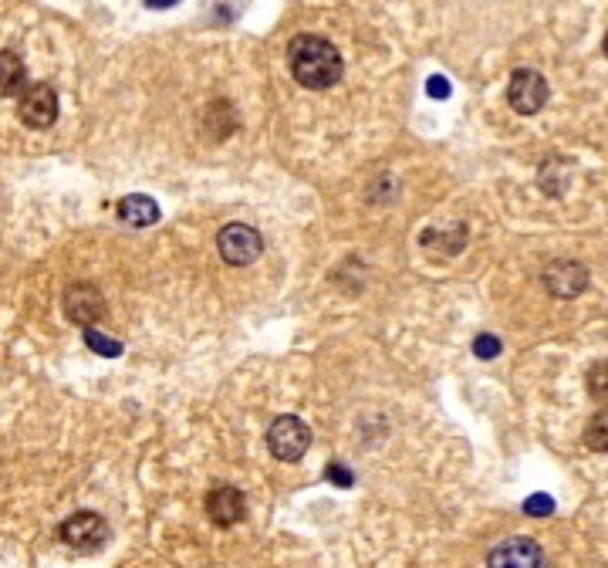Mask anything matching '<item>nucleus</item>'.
<instances>
[{
  "instance_id": "obj_8",
  "label": "nucleus",
  "mask_w": 608,
  "mask_h": 568,
  "mask_svg": "<svg viewBox=\"0 0 608 568\" xmlns=\"http://www.w3.org/2000/svg\"><path fill=\"white\" fill-rule=\"evenodd\" d=\"M487 568H544V552L531 538H507L490 552Z\"/></svg>"
},
{
  "instance_id": "obj_15",
  "label": "nucleus",
  "mask_w": 608,
  "mask_h": 568,
  "mask_svg": "<svg viewBox=\"0 0 608 568\" xmlns=\"http://www.w3.org/2000/svg\"><path fill=\"white\" fill-rule=\"evenodd\" d=\"M585 443H588V450H608V410L602 413H595L592 420H588L585 426Z\"/></svg>"
},
{
  "instance_id": "obj_10",
  "label": "nucleus",
  "mask_w": 608,
  "mask_h": 568,
  "mask_svg": "<svg viewBox=\"0 0 608 568\" xmlns=\"http://www.w3.org/2000/svg\"><path fill=\"white\" fill-rule=\"evenodd\" d=\"M207 514H210L213 525L230 528V525H237V521H244L247 501H244V494H240L237 487H230V484L213 487V491L207 494Z\"/></svg>"
},
{
  "instance_id": "obj_19",
  "label": "nucleus",
  "mask_w": 608,
  "mask_h": 568,
  "mask_svg": "<svg viewBox=\"0 0 608 568\" xmlns=\"http://www.w3.org/2000/svg\"><path fill=\"white\" fill-rule=\"evenodd\" d=\"M473 355H477V359H497L500 355V339H494V335H477V339H473Z\"/></svg>"
},
{
  "instance_id": "obj_1",
  "label": "nucleus",
  "mask_w": 608,
  "mask_h": 568,
  "mask_svg": "<svg viewBox=\"0 0 608 568\" xmlns=\"http://www.w3.org/2000/svg\"><path fill=\"white\" fill-rule=\"evenodd\" d=\"M288 65H291L294 82L311 88V92H325V88L338 85V78H342L345 71L338 48L328 38H321V34H301V38H294L288 48Z\"/></svg>"
},
{
  "instance_id": "obj_13",
  "label": "nucleus",
  "mask_w": 608,
  "mask_h": 568,
  "mask_svg": "<svg viewBox=\"0 0 608 568\" xmlns=\"http://www.w3.org/2000/svg\"><path fill=\"white\" fill-rule=\"evenodd\" d=\"M571 183V163L565 159H551V163L541 166V190L548 193V197H565Z\"/></svg>"
},
{
  "instance_id": "obj_6",
  "label": "nucleus",
  "mask_w": 608,
  "mask_h": 568,
  "mask_svg": "<svg viewBox=\"0 0 608 568\" xmlns=\"http://www.w3.org/2000/svg\"><path fill=\"white\" fill-rule=\"evenodd\" d=\"M58 535L65 545L75 548V552H95V548H102L105 538H109V525L102 521V514L78 511V514H71L65 525H61Z\"/></svg>"
},
{
  "instance_id": "obj_12",
  "label": "nucleus",
  "mask_w": 608,
  "mask_h": 568,
  "mask_svg": "<svg viewBox=\"0 0 608 568\" xmlns=\"http://www.w3.org/2000/svg\"><path fill=\"white\" fill-rule=\"evenodd\" d=\"M28 88V71L14 51H0V99H11Z\"/></svg>"
},
{
  "instance_id": "obj_9",
  "label": "nucleus",
  "mask_w": 608,
  "mask_h": 568,
  "mask_svg": "<svg viewBox=\"0 0 608 568\" xmlns=\"http://www.w3.org/2000/svg\"><path fill=\"white\" fill-rule=\"evenodd\" d=\"M544 288H548L554 298H575L588 288V268L578 261H568V257L551 261L548 268H544Z\"/></svg>"
},
{
  "instance_id": "obj_20",
  "label": "nucleus",
  "mask_w": 608,
  "mask_h": 568,
  "mask_svg": "<svg viewBox=\"0 0 608 568\" xmlns=\"http://www.w3.org/2000/svg\"><path fill=\"white\" fill-rule=\"evenodd\" d=\"M325 477H328V481H332V484H338V487H352V484H355L352 470H348L345 464H328Z\"/></svg>"
},
{
  "instance_id": "obj_21",
  "label": "nucleus",
  "mask_w": 608,
  "mask_h": 568,
  "mask_svg": "<svg viewBox=\"0 0 608 568\" xmlns=\"http://www.w3.org/2000/svg\"><path fill=\"white\" fill-rule=\"evenodd\" d=\"M426 92L433 95V99H450V92H453V88H450V78L433 75V78L426 82Z\"/></svg>"
},
{
  "instance_id": "obj_18",
  "label": "nucleus",
  "mask_w": 608,
  "mask_h": 568,
  "mask_svg": "<svg viewBox=\"0 0 608 568\" xmlns=\"http://www.w3.org/2000/svg\"><path fill=\"white\" fill-rule=\"evenodd\" d=\"M551 511H554V501L548 494H531L524 501V514H531V518H548Z\"/></svg>"
},
{
  "instance_id": "obj_23",
  "label": "nucleus",
  "mask_w": 608,
  "mask_h": 568,
  "mask_svg": "<svg viewBox=\"0 0 608 568\" xmlns=\"http://www.w3.org/2000/svg\"><path fill=\"white\" fill-rule=\"evenodd\" d=\"M602 48H605V58H608V34H605V41H602Z\"/></svg>"
},
{
  "instance_id": "obj_22",
  "label": "nucleus",
  "mask_w": 608,
  "mask_h": 568,
  "mask_svg": "<svg viewBox=\"0 0 608 568\" xmlns=\"http://www.w3.org/2000/svg\"><path fill=\"white\" fill-rule=\"evenodd\" d=\"M142 4H146V7H149V11H166V7L180 4V0H142Z\"/></svg>"
},
{
  "instance_id": "obj_3",
  "label": "nucleus",
  "mask_w": 608,
  "mask_h": 568,
  "mask_svg": "<svg viewBox=\"0 0 608 568\" xmlns=\"http://www.w3.org/2000/svg\"><path fill=\"white\" fill-rule=\"evenodd\" d=\"M217 251L227 264H234V268H247V264H254L257 257L264 251V237L261 230H254L250 224H227L217 234Z\"/></svg>"
},
{
  "instance_id": "obj_5",
  "label": "nucleus",
  "mask_w": 608,
  "mask_h": 568,
  "mask_svg": "<svg viewBox=\"0 0 608 568\" xmlns=\"http://www.w3.org/2000/svg\"><path fill=\"white\" fill-rule=\"evenodd\" d=\"M17 115H21L24 126L31 129H51L58 119V95L51 85H28L21 92V102H17Z\"/></svg>"
},
{
  "instance_id": "obj_14",
  "label": "nucleus",
  "mask_w": 608,
  "mask_h": 568,
  "mask_svg": "<svg viewBox=\"0 0 608 568\" xmlns=\"http://www.w3.org/2000/svg\"><path fill=\"white\" fill-rule=\"evenodd\" d=\"M419 241H423V247H429V244L443 247V251L453 257L463 251V244H467V224H453L450 230H426Z\"/></svg>"
},
{
  "instance_id": "obj_7",
  "label": "nucleus",
  "mask_w": 608,
  "mask_h": 568,
  "mask_svg": "<svg viewBox=\"0 0 608 568\" xmlns=\"http://www.w3.org/2000/svg\"><path fill=\"white\" fill-rule=\"evenodd\" d=\"M61 305H65V315L71 322L82 328H92L105 318V298L98 295V288H92V284H71Z\"/></svg>"
},
{
  "instance_id": "obj_11",
  "label": "nucleus",
  "mask_w": 608,
  "mask_h": 568,
  "mask_svg": "<svg viewBox=\"0 0 608 568\" xmlns=\"http://www.w3.org/2000/svg\"><path fill=\"white\" fill-rule=\"evenodd\" d=\"M119 217L129 227H152L159 220V203L152 197H142V193H129L119 203Z\"/></svg>"
},
{
  "instance_id": "obj_17",
  "label": "nucleus",
  "mask_w": 608,
  "mask_h": 568,
  "mask_svg": "<svg viewBox=\"0 0 608 568\" xmlns=\"http://www.w3.org/2000/svg\"><path fill=\"white\" fill-rule=\"evenodd\" d=\"M588 393H592L598 403H608V359L595 362V366L588 369Z\"/></svg>"
},
{
  "instance_id": "obj_2",
  "label": "nucleus",
  "mask_w": 608,
  "mask_h": 568,
  "mask_svg": "<svg viewBox=\"0 0 608 568\" xmlns=\"http://www.w3.org/2000/svg\"><path fill=\"white\" fill-rule=\"evenodd\" d=\"M308 447H311V430L298 416H277L271 430H267V450H271L277 460L294 464V460L308 454Z\"/></svg>"
},
{
  "instance_id": "obj_16",
  "label": "nucleus",
  "mask_w": 608,
  "mask_h": 568,
  "mask_svg": "<svg viewBox=\"0 0 608 568\" xmlns=\"http://www.w3.org/2000/svg\"><path fill=\"white\" fill-rule=\"evenodd\" d=\"M85 345L92 349L95 355H102V359H115V355H122V342H115L109 339V335H102V332H95V328H85Z\"/></svg>"
},
{
  "instance_id": "obj_4",
  "label": "nucleus",
  "mask_w": 608,
  "mask_h": 568,
  "mask_svg": "<svg viewBox=\"0 0 608 568\" xmlns=\"http://www.w3.org/2000/svg\"><path fill=\"white\" fill-rule=\"evenodd\" d=\"M507 102L517 115H538L548 102V82H544L541 71L521 68L511 75V85H507Z\"/></svg>"
}]
</instances>
